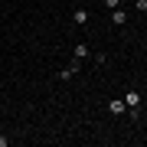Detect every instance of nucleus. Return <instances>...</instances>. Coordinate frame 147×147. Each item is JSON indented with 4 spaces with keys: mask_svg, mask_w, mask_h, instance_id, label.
<instances>
[{
    "mask_svg": "<svg viewBox=\"0 0 147 147\" xmlns=\"http://www.w3.org/2000/svg\"><path fill=\"white\" fill-rule=\"evenodd\" d=\"M72 75H75V65H69V69H62V72H59V79H62V82H69Z\"/></svg>",
    "mask_w": 147,
    "mask_h": 147,
    "instance_id": "obj_6",
    "label": "nucleus"
},
{
    "mask_svg": "<svg viewBox=\"0 0 147 147\" xmlns=\"http://www.w3.org/2000/svg\"><path fill=\"white\" fill-rule=\"evenodd\" d=\"M75 59H79V62L88 59V46H85V42H75Z\"/></svg>",
    "mask_w": 147,
    "mask_h": 147,
    "instance_id": "obj_5",
    "label": "nucleus"
},
{
    "mask_svg": "<svg viewBox=\"0 0 147 147\" xmlns=\"http://www.w3.org/2000/svg\"><path fill=\"white\" fill-rule=\"evenodd\" d=\"M108 111H111V115H115V118L127 115V105H124V98H115V101H111V105H108Z\"/></svg>",
    "mask_w": 147,
    "mask_h": 147,
    "instance_id": "obj_1",
    "label": "nucleus"
},
{
    "mask_svg": "<svg viewBox=\"0 0 147 147\" xmlns=\"http://www.w3.org/2000/svg\"><path fill=\"white\" fill-rule=\"evenodd\" d=\"M72 20H75V23H79V26H85V23H88V20H92V16H88V10H82V7H79V10H75V13H72Z\"/></svg>",
    "mask_w": 147,
    "mask_h": 147,
    "instance_id": "obj_4",
    "label": "nucleus"
},
{
    "mask_svg": "<svg viewBox=\"0 0 147 147\" xmlns=\"http://www.w3.org/2000/svg\"><path fill=\"white\" fill-rule=\"evenodd\" d=\"M134 10H137V13H147V0H137V3H134Z\"/></svg>",
    "mask_w": 147,
    "mask_h": 147,
    "instance_id": "obj_7",
    "label": "nucleus"
},
{
    "mask_svg": "<svg viewBox=\"0 0 147 147\" xmlns=\"http://www.w3.org/2000/svg\"><path fill=\"white\" fill-rule=\"evenodd\" d=\"M118 3H121V0H105V7H111V10H115Z\"/></svg>",
    "mask_w": 147,
    "mask_h": 147,
    "instance_id": "obj_8",
    "label": "nucleus"
},
{
    "mask_svg": "<svg viewBox=\"0 0 147 147\" xmlns=\"http://www.w3.org/2000/svg\"><path fill=\"white\" fill-rule=\"evenodd\" d=\"M124 105H127V108H141V92H134V88H131V92L124 95Z\"/></svg>",
    "mask_w": 147,
    "mask_h": 147,
    "instance_id": "obj_3",
    "label": "nucleus"
},
{
    "mask_svg": "<svg viewBox=\"0 0 147 147\" xmlns=\"http://www.w3.org/2000/svg\"><path fill=\"white\" fill-rule=\"evenodd\" d=\"M111 23H115V26H124V23H127V10L115 7V10H111Z\"/></svg>",
    "mask_w": 147,
    "mask_h": 147,
    "instance_id": "obj_2",
    "label": "nucleus"
}]
</instances>
